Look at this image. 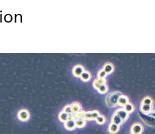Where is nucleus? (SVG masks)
<instances>
[{"instance_id":"nucleus-12","label":"nucleus","mask_w":155,"mask_h":134,"mask_svg":"<svg viewBox=\"0 0 155 134\" xmlns=\"http://www.w3.org/2000/svg\"><path fill=\"white\" fill-rule=\"evenodd\" d=\"M119 129H120V126L113 123H110L108 127L109 133L110 134L117 133L119 132Z\"/></svg>"},{"instance_id":"nucleus-4","label":"nucleus","mask_w":155,"mask_h":134,"mask_svg":"<svg viewBox=\"0 0 155 134\" xmlns=\"http://www.w3.org/2000/svg\"><path fill=\"white\" fill-rule=\"evenodd\" d=\"M144 131L143 126L140 123H135L131 126V134H142Z\"/></svg>"},{"instance_id":"nucleus-16","label":"nucleus","mask_w":155,"mask_h":134,"mask_svg":"<svg viewBox=\"0 0 155 134\" xmlns=\"http://www.w3.org/2000/svg\"><path fill=\"white\" fill-rule=\"evenodd\" d=\"M123 110H124L128 114H130L134 111L135 107L131 103L129 102L123 107Z\"/></svg>"},{"instance_id":"nucleus-15","label":"nucleus","mask_w":155,"mask_h":134,"mask_svg":"<svg viewBox=\"0 0 155 134\" xmlns=\"http://www.w3.org/2000/svg\"><path fill=\"white\" fill-rule=\"evenodd\" d=\"M81 80L82 81H83L85 82H88L91 79V73L87 71H85L83 73H82V75L80 76Z\"/></svg>"},{"instance_id":"nucleus-10","label":"nucleus","mask_w":155,"mask_h":134,"mask_svg":"<svg viewBox=\"0 0 155 134\" xmlns=\"http://www.w3.org/2000/svg\"><path fill=\"white\" fill-rule=\"evenodd\" d=\"M107 82V81L105 78H97L94 81L93 83V86L94 88H95L96 90H97L101 86H102L103 84H105Z\"/></svg>"},{"instance_id":"nucleus-20","label":"nucleus","mask_w":155,"mask_h":134,"mask_svg":"<svg viewBox=\"0 0 155 134\" xmlns=\"http://www.w3.org/2000/svg\"><path fill=\"white\" fill-rule=\"evenodd\" d=\"M97 91L101 94H105L106 93H107V92L109 91V87H107V85L106 84H103L102 86H101V87L97 89Z\"/></svg>"},{"instance_id":"nucleus-17","label":"nucleus","mask_w":155,"mask_h":134,"mask_svg":"<svg viewBox=\"0 0 155 134\" xmlns=\"http://www.w3.org/2000/svg\"><path fill=\"white\" fill-rule=\"evenodd\" d=\"M111 123H115L116 125L120 126L123 122L122 120L118 116H116L115 114H113V116H112V118H111Z\"/></svg>"},{"instance_id":"nucleus-18","label":"nucleus","mask_w":155,"mask_h":134,"mask_svg":"<svg viewBox=\"0 0 155 134\" xmlns=\"http://www.w3.org/2000/svg\"><path fill=\"white\" fill-rule=\"evenodd\" d=\"M75 127L77 128H83L86 126V120H75Z\"/></svg>"},{"instance_id":"nucleus-25","label":"nucleus","mask_w":155,"mask_h":134,"mask_svg":"<svg viewBox=\"0 0 155 134\" xmlns=\"http://www.w3.org/2000/svg\"><path fill=\"white\" fill-rule=\"evenodd\" d=\"M63 112H65L66 114H70L71 113V106L70 105H67V106H65L64 108H63Z\"/></svg>"},{"instance_id":"nucleus-1","label":"nucleus","mask_w":155,"mask_h":134,"mask_svg":"<svg viewBox=\"0 0 155 134\" xmlns=\"http://www.w3.org/2000/svg\"><path fill=\"white\" fill-rule=\"evenodd\" d=\"M122 94L119 92H113L106 98V104L110 108L115 107L118 105V100Z\"/></svg>"},{"instance_id":"nucleus-5","label":"nucleus","mask_w":155,"mask_h":134,"mask_svg":"<svg viewBox=\"0 0 155 134\" xmlns=\"http://www.w3.org/2000/svg\"><path fill=\"white\" fill-rule=\"evenodd\" d=\"M114 114L118 116L122 120L123 123L125 122L126 121L128 120L129 116V114L126 113V111L123 110V108H120V109H117L116 110H115Z\"/></svg>"},{"instance_id":"nucleus-11","label":"nucleus","mask_w":155,"mask_h":134,"mask_svg":"<svg viewBox=\"0 0 155 134\" xmlns=\"http://www.w3.org/2000/svg\"><path fill=\"white\" fill-rule=\"evenodd\" d=\"M103 70L105 72L107 75H109L111 74V73H113L114 70H115V68H114V66L112 65L111 63L107 62L105 64V65H104Z\"/></svg>"},{"instance_id":"nucleus-19","label":"nucleus","mask_w":155,"mask_h":134,"mask_svg":"<svg viewBox=\"0 0 155 134\" xmlns=\"http://www.w3.org/2000/svg\"><path fill=\"white\" fill-rule=\"evenodd\" d=\"M154 102L153 99L150 97H145L141 101V105H151L153 106Z\"/></svg>"},{"instance_id":"nucleus-26","label":"nucleus","mask_w":155,"mask_h":134,"mask_svg":"<svg viewBox=\"0 0 155 134\" xmlns=\"http://www.w3.org/2000/svg\"><path fill=\"white\" fill-rule=\"evenodd\" d=\"M67 120H68L75 121V114H73V113L69 114L68 116H67Z\"/></svg>"},{"instance_id":"nucleus-14","label":"nucleus","mask_w":155,"mask_h":134,"mask_svg":"<svg viewBox=\"0 0 155 134\" xmlns=\"http://www.w3.org/2000/svg\"><path fill=\"white\" fill-rule=\"evenodd\" d=\"M64 127L66 129H67L69 131L74 130L76 128L75 121L67 120V122H65L64 123Z\"/></svg>"},{"instance_id":"nucleus-6","label":"nucleus","mask_w":155,"mask_h":134,"mask_svg":"<svg viewBox=\"0 0 155 134\" xmlns=\"http://www.w3.org/2000/svg\"><path fill=\"white\" fill-rule=\"evenodd\" d=\"M84 71H85L84 66L80 65H77L73 67V69L72 70V73L75 77L80 78L82 73H83Z\"/></svg>"},{"instance_id":"nucleus-7","label":"nucleus","mask_w":155,"mask_h":134,"mask_svg":"<svg viewBox=\"0 0 155 134\" xmlns=\"http://www.w3.org/2000/svg\"><path fill=\"white\" fill-rule=\"evenodd\" d=\"M100 116L99 111L94 110L91 111H87L85 115V120H96L97 117Z\"/></svg>"},{"instance_id":"nucleus-13","label":"nucleus","mask_w":155,"mask_h":134,"mask_svg":"<svg viewBox=\"0 0 155 134\" xmlns=\"http://www.w3.org/2000/svg\"><path fill=\"white\" fill-rule=\"evenodd\" d=\"M129 103V99L127 96L124 95H121V96L119 97L118 100V105H119L120 106L124 107L125 105Z\"/></svg>"},{"instance_id":"nucleus-24","label":"nucleus","mask_w":155,"mask_h":134,"mask_svg":"<svg viewBox=\"0 0 155 134\" xmlns=\"http://www.w3.org/2000/svg\"><path fill=\"white\" fill-rule=\"evenodd\" d=\"M107 74L105 73V72L103 71V69L100 70V71L98 72L97 73V77L98 78H105V77L107 76Z\"/></svg>"},{"instance_id":"nucleus-23","label":"nucleus","mask_w":155,"mask_h":134,"mask_svg":"<svg viewBox=\"0 0 155 134\" xmlns=\"http://www.w3.org/2000/svg\"><path fill=\"white\" fill-rule=\"evenodd\" d=\"M106 122H107V119L105 116L101 114L96 120V122L97 124H99V125H103V124H105L106 123Z\"/></svg>"},{"instance_id":"nucleus-9","label":"nucleus","mask_w":155,"mask_h":134,"mask_svg":"<svg viewBox=\"0 0 155 134\" xmlns=\"http://www.w3.org/2000/svg\"><path fill=\"white\" fill-rule=\"evenodd\" d=\"M71 113L73 114H77L79 111L82 110V106L80 103L77 102H75L72 103L71 105Z\"/></svg>"},{"instance_id":"nucleus-21","label":"nucleus","mask_w":155,"mask_h":134,"mask_svg":"<svg viewBox=\"0 0 155 134\" xmlns=\"http://www.w3.org/2000/svg\"><path fill=\"white\" fill-rule=\"evenodd\" d=\"M85 115L86 111L83 110H81L77 114H75V120H85Z\"/></svg>"},{"instance_id":"nucleus-2","label":"nucleus","mask_w":155,"mask_h":134,"mask_svg":"<svg viewBox=\"0 0 155 134\" xmlns=\"http://www.w3.org/2000/svg\"><path fill=\"white\" fill-rule=\"evenodd\" d=\"M139 117L144 121L145 123H147L150 127H154V117L150 116L149 115H145L141 112H138Z\"/></svg>"},{"instance_id":"nucleus-22","label":"nucleus","mask_w":155,"mask_h":134,"mask_svg":"<svg viewBox=\"0 0 155 134\" xmlns=\"http://www.w3.org/2000/svg\"><path fill=\"white\" fill-rule=\"evenodd\" d=\"M67 116H68L67 114L63 112V111H61V112H60L59 114V116H58L59 120L60 121V122L65 123V122H67V121L68 120Z\"/></svg>"},{"instance_id":"nucleus-3","label":"nucleus","mask_w":155,"mask_h":134,"mask_svg":"<svg viewBox=\"0 0 155 134\" xmlns=\"http://www.w3.org/2000/svg\"><path fill=\"white\" fill-rule=\"evenodd\" d=\"M17 118L21 122H27L30 118L29 111L26 109H22L18 111Z\"/></svg>"},{"instance_id":"nucleus-8","label":"nucleus","mask_w":155,"mask_h":134,"mask_svg":"<svg viewBox=\"0 0 155 134\" xmlns=\"http://www.w3.org/2000/svg\"><path fill=\"white\" fill-rule=\"evenodd\" d=\"M140 110L142 114L149 115L153 111V106H151V105H141Z\"/></svg>"}]
</instances>
